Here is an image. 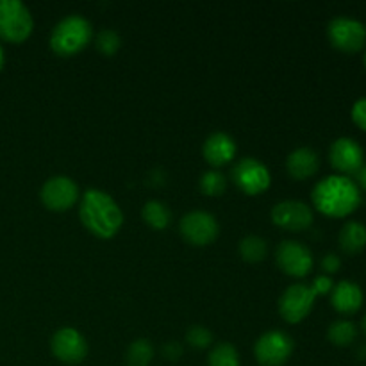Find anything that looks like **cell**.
Listing matches in <instances>:
<instances>
[{
    "label": "cell",
    "mask_w": 366,
    "mask_h": 366,
    "mask_svg": "<svg viewBox=\"0 0 366 366\" xmlns=\"http://www.w3.org/2000/svg\"><path fill=\"white\" fill-rule=\"evenodd\" d=\"M275 261L285 274L292 277H306L313 268V252L310 247L295 239H285L277 245Z\"/></svg>",
    "instance_id": "30bf717a"
},
{
    "label": "cell",
    "mask_w": 366,
    "mask_h": 366,
    "mask_svg": "<svg viewBox=\"0 0 366 366\" xmlns=\"http://www.w3.org/2000/svg\"><path fill=\"white\" fill-rule=\"evenodd\" d=\"M4 61H6V56H4V49L0 46V70L4 68Z\"/></svg>",
    "instance_id": "1f68e13d"
},
{
    "label": "cell",
    "mask_w": 366,
    "mask_h": 366,
    "mask_svg": "<svg viewBox=\"0 0 366 366\" xmlns=\"http://www.w3.org/2000/svg\"><path fill=\"white\" fill-rule=\"evenodd\" d=\"M365 302V293L361 286L354 281H340L331 292V304L338 313L354 315L361 310Z\"/></svg>",
    "instance_id": "2e32d148"
},
{
    "label": "cell",
    "mask_w": 366,
    "mask_h": 366,
    "mask_svg": "<svg viewBox=\"0 0 366 366\" xmlns=\"http://www.w3.org/2000/svg\"><path fill=\"white\" fill-rule=\"evenodd\" d=\"M363 332H365V336H366V315H365V318H363Z\"/></svg>",
    "instance_id": "836d02e7"
},
{
    "label": "cell",
    "mask_w": 366,
    "mask_h": 366,
    "mask_svg": "<svg viewBox=\"0 0 366 366\" xmlns=\"http://www.w3.org/2000/svg\"><path fill=\"white\" fill-rule=\"evenodd\" d=\"M340 249L349 256L363 252L366 247V225L357 220L347 222L338 236Z\"/></svg>",
    "instance_id": "ac0fdd59"
},
{
    "label": "cell",
    "mask_w": 366,
    "mask_h": 366,
    "mask_svg": "<svg viewBox=\"0 0 366 366\" xmlns=\"http://www.w3.org/2000/svg\"><path fill=\"white\" fill-rule=\"evenodd\" d=\"M186 342L193 349H207L213 343V332L206 325H192L186 332Z\"/></svg>",
    "instance_id": "484cf974"
},
{
    "label": "cell",
    "mask_w": 366,
    "mask_h": 366,
    "mask_svg": "<svg viewBox=\"0 0 366 366\" xmlns=\"http://www.w3.org/2000/svg\"><path fill=\"white\" fill-rule=\"evenodd\" d=\"M315 299L317 295L310 285L297 282V285L288 286L279 299V315L288 324H299L313 311Z\"/></svg>",
    "instance_id": "9c48e42d"
},
{
    "label": "cell",
    "mask_w": 366,
    "mask_h": 366,
    "mask_svg": "<svg viewBox=\"0 0 366 366\" xmlns=\"http://www.w3.org/2000/svg\"><path fill=\"white\" fill-rule=\"evenodd\" d=\"M350 114H352L354 124H356L361 131L366 132V97H361V99H357L356 102H354Z\"/></svg>",
    "instance_id": "83f0119b"
},
{
    "label": "cell",
    "mask_w": 366,
    "mask_h": 366,
    "mask_svg": "<svg viewBox=\"0 0 366 366\" xmlns=\"http://www.w3.org/2000/svg\"><path fill=\"white\" fill-rule=\"evenodd\" d=\"M93 38V27L82 14H66L50 32L49 45L57 56H74L88 46Z\"/></svg>",
    "instance_id": "3957f363"
},
{
    "label": "cell",
    "mask_w": 366,
    "mask_h": 366,
    "mask_svg": "<svg viewBox=\"0 0 366 366\" xmlns=\"http://www.w3.org/2000/svg\"><path fill=\"white\" fill-rule=\"evenodd\" d=\"M356 181H357L356 182L357 188L366 192V164H363V167H361V170L356 174Z\"/></svg>",
    "instance_id": "4dcf8cb0"
},
{
    "label": "cell",
    "mask_w": 366,
    "mask_h": 366,
    "mask_svg": "<svg viewBox=\"0 0 366 366\" xmlns=\"http://www.w3.org/2000/svg\"><path fill=\"white\" fill-rule=\"evenodd\" d=\"M236 142L227 134V132H213L206 138L202 147L204 159L211 167H224L231 163L236 157Z\"/></svg>",
    "instance_id": "9a60e30c"
},
{
    "label": "cell",
    "mask_w": 366,
    "mask_h": 366,
    "mask_svg": "<svg viewBox=\"0 0 366 366\" xmlns=\"http://www.w3.org/2000/svg\"><path fill=\"white\" fill-rule=\"evenodd\" d=\"M320 168V157L311 147H299L286 157V170L297 181L313 177Z\"/></svg>",
    "instance_id": "e0dca14e"
},
{
    "label": "cell",
    "mask_w": 366,
    "mask_h": 366,
    "mask_svg": "<svg viewBox=\"0 0 366 366\" xmlns=\"http://www.w3.org/2000/svg\"><path fill=\"white\" fill-rule=\"evenodd\" d=\"M238 250L239 256L245 261H249V263H259V261H263L264 257H267L268 243L267 239L261 238V236L250 234L245 236V238L239 242Z\"/></svg>",
    "instance_id": "44dd1931"
},
{
    "label": "cell",
    "mask_w": 366,
    "mask_h": 366,
    "mask_svg": "<svg viewBox=\"0 0 366 366\" xmlns=\"http://www.w3.org/2000/svg\"><path fill=\"white\" fill-rule=\"evenodd\" d=\"M327 340L335 347H350L357 340V327L350 320H336L329 325Z\"/></svg>",
    "instance_id": "ffe728a7"
},
{
    "label": "cell",
    "mask_w": 366,
    "mask_h": 366,
    "mask_svg": "<svg viewBox=\"0 0 366 366\" xmlns=\"http://www.w3.org/2000/svg\"><path fill=\"white\" fill-rule=\"evenodd\" d=\"M357 354H360V360H366V345L361 347L360 352H357Z\"/></svg>",
    "instance_id": "d6a6232c"
},
{
    "label": "cell",
    "mask_w": 366,
    "mask_h": 366,
    "mask_svg": "<svg viewBox=\"0 0 366 366\" xmlns=\"http://www.w3.org/2000/svg\"><path fill=\"white\" fill-rule=\"evenodd\" d=\"M329 161L332 168L340 172V175H356L365 164L363 147L349 136L335 139L329 149Z\"/></svg>",
    "instance_id": "5bb4252c"
},
{
    "label": "cell",
    "mask_w": 366,
    "mask_h": 366,
    "mask_svg": "<svg viewBox=\"0 0 366 366\" xmlns=\"http://www.w3.org/2000/svg\"><path fill=\"white\" fill-rule=\"evenodd\" d=\"M272 222L285 231L300 232L313 225V209L302 200L288 199L272 207Z\"/></svg>",
    "instance_id": "7c38bea8"
},
{
    "label": "cell",
    "mask_w": 366,
    "mask_h": 366,
    "mask_svg": "<svg viewBox=\"0 0 366 366\" xmlns=\"http://www.w3.org/2000/svg\"><path fill=\"white\" fill-rule=\"evenodd\" d=\"M179 232L188 243L206 247L217 239L220 225L213 213L204 209H193L186 213L179 222Z\"/></svg>",
    "instance_id": "ba28073f"
},
{
    "label": "cell",
    "mask_w": 366,
    "mask_h": 366,
    "mask_svg": "<svg viewBox=\"0 0 366 366\" xmlns=\"http://www.w3.org/2000/svg\"><path fill=\"white\" fill-rule=\"evenodd\" d=\"M50 350L61 363L79 365L88 356V342L77 329L61 327L50 338Z\"/></svg>",
    "instance_id": "8fae6325"
},
{
    "label": "cell",
    "mask_w": 366,
    "mask_h": 366,
    "mask_svg": "<svg viewBox=\"0 0 366 366\" xmlns=\"http://www.w3.org/2000/svg\"><path fill=\"white\" fill-rule=\"evenodd\" d=\"M313 206L329 218H343L361 206V189L347 175L332 174L317 182L311 192Z\"/></svg>",
    "instance_id": "6da1fadb"
},
{
    "label": "cell",
    "mask_w": 366,
    "mask_h": 366,
    "mask_svg": "<svg viewBox=\"0 0 366 366\" xmlns=\"http://www.w3.org/2000/svg\"><path fill=\"white\" fill-rule=\"evenodd\" d=\"M81 197L79 186L74 179L66 175H56L45 181L39 192V199L50 211H66L74 206Z\"/></svg>",
    "instance_id": "4fadbf2b"
},
{
    "label": "cell",
    "mask_w": 366,
    "mask_h": 366,
    "mask_svg": "<svg viewBox=\"0 0 366 366\" xmlns=\"http://www.w3.org/2000/svg\"><path fill=\"white\" fill-rule=\"evenodd\" d=\"M163 356L167 357V360H172V361L179 360V357L182 356L181 343H179V342L164 343V345H163Z\"/></svg>",
    "instance_id": "f546056e"
},
{
    "label": "cell",
    "mask_w": 366,
    "mask_h": 366,
    "mask_svg": "<svg viewBox=\"0 0 366 366\" xmlns=\"http://www.w3.org/2000/svg\"><path fill=\"white\" fill-rule=\"evenodd\" d=\"M231 177L234 184L247 195H259L267 192L272 182V174L267 164L250 156L242 157L232 167Z\"/></svg>",
    "instance_id": "8992f818"
},
{
    "label": "cell",
    "mask_w": 366,
    "mask_h": 366,
    "mask_svg": "<svg viewBox=\"0 0 366 366\" xmlns=\"http://www.w3.org/2000/svg\"><path fill=\"white\" fill-rule=\"evenodd\" d=\"M311 290L315 292V295H327V293L332 292V288H335V282H332L331 275H317V277L313 279V282H311Z\"/></svg>",
    "instance_id": "4316f807"
},
{
    "label": "cell",
    "mask_w": 366,
    "mask_h": 366,
    "mask_svg": "<svg viewBox=\"0 0 366 366\" xmlns=\"http://www.w3.org/2000/svg\"><path fill=\"white\" fill-rule=\"evenodd\" d=\"M154 357V345L147 338H138L125 350L127 366H149Z\"/></svg>",
    "instance_id": "7402d4cb"
},
{
    "label": "cell",
    "mask_w": 366,
    "mask_h": 366,
    "mask_svg": "<svg viewBox=\"0 0 366 366\" xmlns=\"http://www.w3.org/2000/svg\"><path fill=\"white\" fill-rule=\"evenodd\" d=\"M34 20L20 0H0V38L9 43H21L31 36Z\"/></svg>",
    "instance_id": "277c9868"
},
{
    "label": "cell",
    "mask_w": 366,
    "mask_h": 366,
    "mask_svg": "<svg viewBox=\"0 0 366 366\" xmlns=\"http://www.w3.org/2000/svg\"><path fill=\"white\" fill-rule=\"evenodd\" d=\"M142 217L147 224L156 231H163L172 220V211L167 204L159 202V200H149L145 202L142 209Z\"/></svg>",
    "instance_id": "d6986e66"
},
{
    "label": "cell",
    "mask_w": 366,
    "mask_h": 366,
    "mask_svg": "<svg viewBox=\"0 0 366 366\" xmlns=\"http://www.w3.org/2000/svg\"><path fill=\"white\" fill-rule=\"evenodd\" d=\"M207 366H239V354L232 343L220 342L209 350Z\"/></svg>",
    "instance_id": "603a6c76"
},
{
    "label": "cell",
    "mask_w": 366,
    "mask_h": 366,
    "mask_svg": "<svg viewBox=\"0 0 366 366\" xmlns=\"http://www.w3.org/2000/svg\"><path fill=\"white\" fill-rule=\"evenodd\" d=\"M79 218L82 225L97 238L109 239L118 234L124 225V213L109 193L89 188L82 193L79 204Z\"/></svg>",
    "instance_id": "7a4b0ae2"
},
{
    "label": "cell",
    "mask_w": 366,
    "mask_h": 366,
    "mask_svg": "<svg viewBox=\"0 0 366 366\" xmlns=\"http://www.w3.org/2000/svg\"><path fill=\"white\" fill-rule=\"evenodd\" d=\"M322 270L325 272V274H336V272L342 268V259H340V256H336V254L329 252L325 254L324 257H322Z\"/></svg>",
    "instance_id": "f1b7e54d"
},
{
    "label": "cell",
    "mask_w": 366,
    "mask_h": 366,
    "mask_svg": "<svg viewBox=\"0 0 366 366\" xmlns=\"http://www.w3.org/2000/svg\"><path fill=\"white\" fill-rule=\"evenodd\" d=\"M327 38L329 43L342 52H360L366 45V27L356 18L336 16L327 25Z\"/></svg>",
    "instance_id": "52a82bcc"
},
{
    "label": "cell",
    "mask_w": 366,
    "mask_h": 366,
    "mask_svg": "<svg viewBox=\"0 0 366 366\" xmlns=\"http://www.w3.org/2000/svg\"><path fill=\"white\" fill-rule=\"evenodd\" d=\"M95 41L97 49H99L104 56H113V54L118 52V49H120L122 45L120 34H118L114 29H102V31L97 34Z\"/></svg>",
    "instance_id": "d4e9b609"
},
{
    "label": "cell",
    "mask_w": 366,
    "mask_h": 366,
    "mask_svg": "<svg viewBox=\"0 0 366 366\" xmlns=\"http://www.w3.org/2000/svg\"><path fill=\"white\" fill-rule=\"evenodd\" d=\"M199 188L200 192L209 197L222 195L225 192V188H227V179H225V175L222 172L207 170L200 175Z\"/></svg>",
    "instance_id": "cb8c5ba5"
},
{
    "label": "cell",
    "mask_w": 366,
    "mask_h": 366,
    "mask_svg": "<svg viewBox=\"0 0 366 366\" xmlns=\"http://www.w3.org/2000/svg\"><path fill=\"white\" fill-rule=\"evenodd\" d=\"M295 343L292 336L279 329L263 332L254 345V356L261 366H282L292 357Z\"/></svg>",
    "instance_id": "5b68a950"
},
{
    "label": "cell",
    "mask_w": 366,
    "mask_h": 366,
    "mask_svg": "<svg viewBox=\"0 0 366 366\" xmlns=\"http://www.w3.org/2000/svg\"><path fill=\"white\" fill-rule=\"evenodd\" d=\"M365 66H366V52H365Z\"/></svg>",
    "instance_id": "e575fe53"
}]
</instances>
